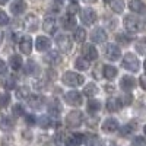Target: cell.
I'll use <instances>...</instances> for the list:
<instances>
[{"label":"cell","mask_w":146,"mask_h":146,"mask_svg":"<svg viewBox=\"0 0 146 146\" xmlns=\"http://www.w3.org/2000/svg\"><path fill=\"white\" fill-rule=\"evenodd\" d=\"M23 23H25V28L29 32H34V31H36V28H38V19H36V16H34V15L27 16V19H25Z\"/></svg>","instance_id":"cell-19"},{"label":"cell","mask_w":146,"mask_h":146,"mask_svg":"<svg viewBox=\"0 0 146 146\" xmlns=\"http://www.w3.org/2000/svg\"><path fill=\"white\" fill-rule=\"evenodd\" d=\"M0 41H2V34H0Z\"/></svg>","instance_id":"cell-53"},{"label":"cell","mask_w":146,"mask_h":146,"mask_svg":"<svg viewBox=\"0 0 146 146\" xmlns=\"http://www.w3.org/2000/svg\"><path fill=\"white\" fill-rule=\"evenodd\" d=\"M13 126H15V121L12 118H9L7 115H2V117H0V129H2V130L9 131V130L13 129Z\"/></svg>","instance_id":"cell-21"},{"label":"cell","mask_w":146,"mask_h":146,"mask_svg":"<svg viewBox=\"0 0 146 146\" xmlns=\"http://www.w3.org/2000/svg\"><path fill=\"white\" fill-rule=\"evenodd\" d=\"M67 12H69V15H75V13H78L79 12V6H78V3H70L69 6H67Z\"/></svg>","instance_id":"cell-40"},{"label":"cell","mask_w":146,"mask_h":146,"mask_svg":"<svg viewBox=\"0 0 146 146\" xmlns=\"http://www.w3.org/2000/svg\"><path fill=\"white\" fill-rule=\"evenodd\" d=\"M36 70H38V66H36L34 62H28L25 64V73L27 75H32V73H35Z\"/></svg>","instance_id":"cell-34"},{"label":"cell","mask_w":146,"mask_h":146,"mask_svg":"<svg viewBox=\"0 0 146 146\" xmlns=\"http://www.w3.org/2000/svg\"><path fill=\"white\" fill-rule=\"evenodd\" d=\"M3 85H5V88H6V89H13V88H16V79L12 76V78L6 79V80L3 82Z\"/></svg>","instance_id":"cell-36"},{"label":"cell","mask_w":146,"mask_h":146,"mask_svg":"<svg viewBox=\"0 0 146 146\" xmlns=\"http://www.w3.org/2000/svg\"><path fill=\"white\" fill-rule=\"evenodd\" d=\"M10 102V95L9 94H0V108L7 107Z\"/></svg>","instance_id":"cell-35"},{"label":"cell","mask_w":146,"mask_h":146,"mask_svg":"<svg viewBox=\"0 0 146 146\" xmlns=\"http://www.w3.org/2000/svg\"><path fill=\"white\" fill-rule=\"evenodd\" d=\"M91 40L96 44H101L107 40V34L102 28H95L92 32H91Z\"/></svg>","instance_id":"cell-14"},{"label":"cell","mask_w":146,"mask_h":146,"mask_svg":"<svg viewBox=\"0 0 146 146\" xmlns=\"http://www.w3.org/2000/svg\"><path fill=\"white\" fill-rule=\"evenodd\" d=\"M27 9V3L23 0H15L13 3L10 5V12L13 15H22Z\"/></svg>","instance_id":"cell-16"},{"label":"cell","mask_w":146,"mask_h":146,"mask_svg":"<svg viewBox=\"0 0 146 146\" xmlns=\"http://www.w3.org/2000/svg\"><path fill=\"white\" fill-rule=\"evenodd\" d=\"M12 113H13V115H23V107H22L21 104L13 105V108H12Z\"/></svg>","instance_id":"cell-41"},{"label":"cell","mask_w":146,"mask_h":146,"mask_svg":"<svg viewBox=\"0 0 146 146\" xmlns=\"http://www.w3.org/2000/svg\"><path fill=\"white\" fill-rule=\"evenodd\" d=\"M56 2H57V3H62V2H63V0H56Z\"/></svg>","instance_id":"cell-51"},{"label":"cell","mask_w":146,"mask_h":146,"mask_svg":"<svg viewBox=\"0 0 146 146\" xmlns=\"http://www.w3.org/2000/svg\"><path fill=\"white\" fill-rule=\"evenodd\" d=\"M80 21L85 23V25H92V23L96 21L95 10L91 9V7H85L83 10H80Z\"/></svg>","instance_id":"cell-7"},{"label":"cell","mask_w":146,"mask_h":146,"mask_svg":"<svg viewBox=\"0 0 146 146\" xmlns=\"http://www.w3.org/2000/svg\"><path fill=\"white\" fill-rule=\"evenodd\" d=\"M123 67L129 72H137L139 67H140V63H139V60L135 54H131V53H127L124 57H123Z\"/></svg>","instance_id":"cell-3"},{"label":"cell","mask_w":146,"mask_h":146,"mask_svg":"<svg viewBox=\"0 0 146 146\" xmlns=\"http://www.w3.org/2000/svg\"><path fill=\"white\" fill-rule=\"evenodd\" d=\"M102 72H104V78H107V79H110V80L114 79V78L117 76V69H115L114 66L107 64V66H104Z\"/></svg>","instance_id":"cell-26"},{"label":"cell","mask_w":146,"mask_h":146,"mask_svg":"<svg viewBox=\"0 0 146 146\" xmlns=\"http://www.w3.org/2000/svg\"><path fill=\"white\" fill-rule=\"evenodd\" d=\"M48 113L51 115H58L60 114V105H57V101L54 100L51 105H48Z\"/></svg>","instance_id":"cell-33"},{"label":"cell","mask_w":146,"mask_h":146,"mask_svg":"<svg viewBox=\"0 0 146 146\" xmlns=\"http://www.w3.org/2000/svg\"><path fill=\"white\" fill-rule=\"evenodd\" d=\"M111 146H117V145H111Z\"/></svg>","instance_id":"cell-55"},{"label":"cell","mask_w":146,"mask_h":146,"mask_svg":"<svg viewBox=\"0 0 146 146\" xmlns=\"http://www.w3.org/2000/svg\"><path fill=\"white\" fill-rule=\"evenodd\" d=\"M7 3V0H0V5H6Z\"/></svg>","instance_id":"cell-50"},{"label":"cell","mask_w":146,"mask_h":146,"mask_svg":"<svg viewBox=\"0 0 146 146\" xmlns=\"http://www.w3.org/2000/svg\"><path fill=\"white\" fill-rule=\"evenodd\" d=\"M83 139H85V136L80 135V133H73V135L69 137L67 142H69L70 146H79V145L83 143Z\"/></svg>","instance_id":"cell-25"},{"label":"cell","mask_w":146,"mask_h":146,"mask_svg":"<svg viewBox=\"0 0 146 146\" xmlns=\"http://www.w3.org/2000/svg\"><path fill=\"white\" fill-rule=\"evenodd\" d=\"M101 129L105 133H113V131H115L118 129V121L115 118H107V120H104Z\"/></svg>","instance_id":"cell-13"},{"label":"cell","mask_w":146,"mask_h":146,"mask_svg":"<svg viewBox=\"0 0 146 146\" xmlns=\"http://www.w3.org/2000/svg\"><path fill=\"white\" fill-rule=\"evenodd\" d=\"M63 83L67 85V86H73V88H76V86H80V85L85 82L83 76L79 75V73H75V72H66L63 78H62Z\"/></svg>","instance_id":"cell-1"},{"label":"cell","mask_w":146,"mask_h":146,"mask_svg":"<svg viewBox=\"0 0 146 146\" xmlns=\"http://www.w3.org/2000/svg\"><path fill=\"white\" fill-rule=\"evenodd\" d=\"M145 70H146V62H145Z\"/></svg>","instance_id":"cell-54"},{"label":"cell","mask_w":146,"mask_h":146,"mask_svg":"<svg viewBox=\"0 0 146 146\" xmlns=\"http://www.w3.org/2000/svg\"><path fill=\"white\" fill-rule=\"evenodd\" d=\"M131 101H133L131 95H124V96H121V98H120L121 105H129V104H131Z\"/></svg>","instance_id":"cell-42"},{"label":"cell","mask_w":146,"mask_h":146,"mask_svg":"<svg viewBox=\"0 0 146 146\" xmlns=\"http://www.w3.org/2000/svg\"><path fill=\"white\" fill-rule=\"evenodd\" d=\"M56 44L58 47V50L62 51V53H69L72 48H73V42H72V38L69 35H57V38H56Z\"/></svg>","instance_id":"cell-4"},{"label":"cell","mask_w":146,"mask_h":146,"mask_svg":"<svg viewBox=\"0 0 146 146\" xmlns=\"http://www.w3.org/2000/svg\"><path fill=\"white\" fill-rule=\"evenodd\" d=\"M131 130H133V124H127V126H124L123 129H121V136H127V135H130Z\"/></svg>","instance_id":"cell-44"},{"label":"cell","mask_w":146,"mask_h":146,"mask_svg":"<svg viewBox=\"0 0 146 146\" xmlns=\"http://www.w3.org/2000/svg\"><path fill=\"white\" fill-rule=\"evenodd\" d=\"M100 108H101V102L98 100H89V102H88V113L95 114V113L100 111Z\"/></svg>","instance_id":"cell-27"},{"label":"cell","mask_w":146,"mask_h":146,"mask_svg":"<svg viewBox=\"0 0 146 146\" xmlns=\"http://www.w3.org/2000/svg\"><path fill=\"white\" fill-rule=\"evenodd\" d=\"M19 50L23 53V54H31L32 51V40L29 36H22L21 41H19Z\"/></svg>","instance_id":"cell-12"},{"label":"cell","mask_w":146,"mask_h":146,"mask_svg":"<svg viewBox=\"0 0 146 146\" xmlns=\"http://www.w3.org/2000/svg\"><path fill=\"white\" fill-rule=\"evenodd\" d=\"M42 29L48 34H54L56 29H57V22L53 16H47L42 22Z\"/></svg>","instance_id":"cell-11"},{"label":"cell","mask_w":146,"mask_h":146,"mask_svg":"<svg viewBox=\"0 0 146 146\" xmlns=\"http://www.w3.org/2000/svg\"><path fill=\"white\" fill-rule=\"evenodd\" d=\"M36 123H38V126H41L42 129H48V127H51V126H53L51 118H50V117H47V115L40 117L38 120H36Z\"/></svg>","instance_id":"cell-32"},{"label":"cell","mask_w":146,"mask_h":146,"mask_svg":"<svg viewBox=\"0 0 146 146\" xmlns=\"http://www.w3.org/2000/svg\"><path fill=\"white\" fill-rule=\"evenodd\" d=\"M139 82H140V86L146 91V75H142L140 79H139Z\"/></svg>","instance_id":"cell-48"},{"label":"cell","mask_w":146,"mask_h":146,"mask_svg":"<svg viewBox=\"0 0 146 146\" xmlns=\"http://www.w3.org/2000/svg\"><path fill=\"white\" fill-rule=\"evenodd\" d=\"M133 145L135 146H146V140L143 137H136L135 142H133Z\"/></svg>","instance_id":"cell-46"},{"label":"cell","mask_w":146,"mask_h":146,"mask_svg":"<svg viewBox=\"0 0 146 146\" xmlns=\"http://www.w3.org/2000/svg\"><path fill=\"white\" fill-rule=\"evenodd\" d=\"M28 95H29L28 86H22V88H19L16 91V96H18V98H25V96H28Z\"/></svg>","instance_id":"cell-37"},{"label":"cell","mask_w":146,"mask_h":146,"mask_svg":"<svg viewBox=\"0 0 146 146\" xmlns=\"http://www.w3.org/2000/svg\"><path fill=\"white\" fill-rule=\"evenodd\" d=\"M82 123H83V115H82L80 111H78V110L70 111L66 117V124L70 129H76V127L82 126Z\"/></svg>","instance_id":"cell-2"},{"label":"cell","mask_w":146,"mask_h":146,"mask_svg":"<svg viewBox=\"0 0 146 146\" xmlns=\"http://www.w3.org/2000/svg\"><path fill=\"white\" fill-rule=\"evenodd\" d=\"M136 50H137L140 54H146V41H145V42H137V44H136Z\"/></svg>","instance_id":"cell-43"},{"label":"cell","mask_w":146,"mask_h":146,"mask_svg":"<svg viewBox=\"0 0 146 146\" xmlns=\"http://www.w3.org/2000/svg\"><path fill=\"white\" fill-rule=\"evenodd\" d=\"M62 27L64 28V29H75V27H76V19H75V16L73 15H64L63 18H62Z\"/></svg>","instance_id":"cell-17"},{"label":"cell","mask_w":146,"mask_h":146,"mask_svg":"<svg viewBox=\"0 0 146 146\" xmlns=\"http://www.w3.org/2000/svg\"><path fill=\"white\" fill-rule=\"evenodd\" d=\"M73 38H75L76 42H83L85 40H86V31H85L83 28H76Z\"/></svg>","instance_id":"cell-29"},{"label":"cell","mask_w":146,"mask_h":146,"mask_svg":"<svg viewBox=\"0 0 146 146\" xmlns=\"http://www.w3.org/2000/svg\"><path fill=\"white\" fill-rule=\"evenodd\" d=\"M64 101L72 107H79L82 104V94L78 91H70L64 95Z\"/></svg>","instance_id":"cell-8"},{"label":"cell","mask_w":146,"mask_h":146,"mask_svg":"<svg viewBox=\"0 0 146 146\" xmlns=\"http://www.w3.org/2000/svg\"><path fill=\"white\" fill-rule=\"evenodd\" d=\"M9 62H10V67L13 70H19L22 67V58H21V56H16V54L12 56L9 58Z\"/></svg>","instance_id":"cell-28"},{"label":"cell","mask_w":146,"mask_h":146,"mask_svg":"<svg viewBox=\"0 0 146 146\" xmlns=\"http://www.w3.org/2000/svg\"><path fill=\"white\" fill-rule=\"evenodd\" d=\"M45 60H47V63H50V64H58V63H62V56H60L58 51L51 50L45 56Z\"/></svg>","instance_id":"cell-20"},{"label":"cell","mask_w":146,"mask_h":146,"mask_svg":"<svg viewBox=\"0 0 146 146\" xmlns=\"http://www.w3.org/2000/svg\"><path fill=\"white\" fill-rule=\"evenodd\" d=\"M129 6H130V10L135 12V13H143L145 9H146V6L142 0H131Z\"/></svg>","instance_id":"cell-23"},{"label":"cell","mask_w":146,"mask_h":146,"mask_svg":"<svg viewBox=\"0 0 146 146\" xmlns=\"http://www.w3.org/2000/svg\"><path fill=\"white\" fill-rule=\"evenodd\" d=\"M25 120L28 124H36V120L32 117V115H25Z\"/></svg>","instance_id":"cell-49"},{"label":"cell","mask_w":146,"mask_h":146,"mask_svg":"<svg viewBox=\"0 0 146 146\" xmlns=\"http://www.w3.org/2000/svg\"><path fill=\"white\" fill-rule=\"evenodd\" d=\"M6 72H7V66H6V63L3 62V60H0V76H3Z\"/></svg>","instance_id":"cell-47"},{"label":"cell","mask_w":146,"mask_h":146,"mask_svg":"<svg viewBox=\"0 0 146 146\" xmlns=\"http://www.w3.org/2000/svg\"><path fill=\"white\" fill-rule=\"evenodd\" d=\"M104 54L108 60H111V62H115L121 57V50L115 45V44H107L105 50H104Z\"/></svg>","instance_id":"cell-6"},{"label":"cell","mask_w":146,"mask_h":146,"mask_svg":"<svg viewBox=\"0 0 146 146\" xmlns=\"http://www.w3.org/2000/svg\"><path fill=\"white\" fill-rule=\"evenodd\" d=\"M108 3L115 13H121L124 10V0H108Z\"/></svg>","instance_id":"cell-24"},{"label":"cell","mask_w":146,"mask_h":146,"mask_svg":"<svg viewBox=\"0 0 146 146\" xmlns=\"http://www.w3.org/2000/svg\"><path fill=\"white\" fill-rule=\"evenodd\" d=\"M88 146H104L102 145V140L100 137H96V136H92L88 142Z\"/></svg>","instance_id":"cell-38"},{"label":"cell","mask_w":146,"mask_h":146,"mask_svg":"<svg viewBox=\"0 0 146 146\" xmlns=\"http://www.w3.org/2000/svg\"><path fill=\"white\" fill-rule=\"evenodd\" d=\"M9 23V16L6 15V12L0 10V27H5Z\"/></svg>","instance_id":"cell-39"},{"label":"cell","mask_w":146,"mask_h":146,"mask_svg":"<svg viewBox=\"0 0 146 146\" xmlns=\"http://www.w3.org/2000/svg\"><path fill=\"white\" fill-rule=\"evenodd\" d=\"M28 105L34 110H41L45 105V98L42 95H28Z\"/></svg>","instance_id":"cell-9"},{"label":"cell","mask_w":146,"mask_h":146,"mask_svg":"<svg viewBox=\"0 0 146 146\" xmlns=\"http://www.w3.org/2000/svg\"><path fill=\"white\" fill-rule=\"evenodd\" d=\"M117 41L123 42V44H127L130 40H129V36H126L124 34H118V35H117Z\"/></svg>","instance_id":"cell-45"},{"label":"cell","mask_w":146,"mask_h":146,"mask_svg":"<svg viewBox=\"0 0 146 146\" xmlns=\"http://www.w3.org/2000/svg\"><path fill=\"white\" fill-rule=\"evenodd\" d=\"M143 131H145V135H146V126H145V127H143Z\"/></svg>","instance_id":"cell-52"},{"label":"cell","mask_w":146,"mask_h":146,"mask_svg":"<svg viewBox=\"0 0 146 146\" xmlns=\"http://www.w3.org/2000/svg\"><path fill=\"white\" fill-rule=\"evenodd\" d=\"M82 56H83V58H86L88 62H92V60L98 58V51H96V48L92 44H86L82 48Z\"/></svg>","instance_id":"cell-10"},{"label":"cell","mask_w":146,"mask_h":146,"mask_svg":"<svg viewBox=\"0 0 146 146\" xmlns=\"http://www.w3.org/2000/svg\"><path fill=\"white\" fill-rule=\"evenodd\" d=\"M124 27L131 34H135V32H139L142 29V23L140 21L136 18V16H133V15H129L124 18Z\"/></svg>","instance_id":"cell-5"},{"label":"cell","mask_w":146,"mask_h":146,"mask_svg":"<svg viewBox=\"0 0 146 146\" xmlns=\"http://www.w3.org/2000/svg\"><path fill=\"white\" fill-rule=\"evenodd\" d=\"M96 92H98V88H96L95 83H88L86 86L83 88V94L86 96H95Z\"/></svg>","instance_id":"cell-31"},{"label":"cell","mask_w":146,"mask_h":146,"mask_svg":"<svg viewBox=\"0 0 146 146\" xmlns=\"http://www.w3.org/2000/svg\"><path fill=\"white\" fill-rule=\"evenodd\" d=\"M75 66H76L78 70H88L89 69V62L83 57H78L76 62H75Z\"/></svg>","instance_id":"cell-30"},{"label":"cell","mask_w":146,"mask_h":146,"mask_svg":"<svg viewBox=\"0 0 146 146\" xmlns=\"http://www.w3.org/2000/svg\"><path fill=\"white\" fill-rule=\"evenodd\" d=\"M120 108H121V102H120L118 98H114V96L108 98V101H107V110L108 111L115 113V111H118Z\"/></svg>","instance_id":"cell-22"},{"label":"cell","mask_w":146,"mask_h":146,"mask_svg":"<svg viewBox=\"0 0 146 146\" xmlns=\"http://www.w3.org/2000/svg\"><path fill=\"white\" fill-rule=\"evenodd\" d=\"M50 45H51V42H50V40L47 38V36H38L36 38V41H35V47H36V50L38 51H45V50H48L50 48Z\"/></svg>","instance_id":"cell-18"},{"label":"cell","mask_w":146,"mask_h":146,"mask_svg":"<svg viewBox=\"0 0 146 146\" xmlns=\"http://www.w3.org/2000/svg\"><path fill=\"white\" fill-rule=\"evenodd\" d=\"M135 86H136L135 78H131V76H123V78H121V80H120V88L123 89V91H131Z\"/></svg>","instance_id":"cell-15"}]
</instances>
